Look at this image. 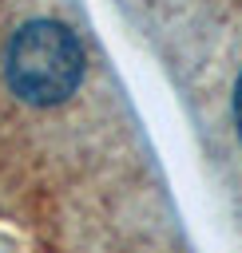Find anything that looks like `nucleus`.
<instances>
[{
	"label": "nucleus",
	"instance_id": "1",
	"mask_svg": "<svg viewBox=\"0 0 242 253\" xmlns=\"http://www.w3.org/2000/svg\"><path fill=\"white\" fill-rule=\"evenodd\" d=\"M4 75H8V87L24 103L56 107L83 79V47L63 24L28 20L8 43Z\"/></svg>",
	"mask_w": 242,
	"mask_h": 253
},
{
	"label": "nucleus",
	"instance_id": "2",
	"mask_svg": "<svg viewBox=\"0 0 242 253\" xmlns=\"http://www.w3.org/2000/svg\"><path fill=\"white\" fill-rule=\"evenodd\" d=\"M234 123H238V134H242V75L234 83Z\"/></svg>",
	"mask_w": 242,
	"mask_h": 253
}]
</instances>
